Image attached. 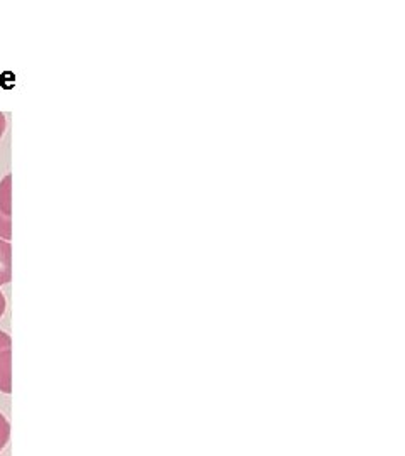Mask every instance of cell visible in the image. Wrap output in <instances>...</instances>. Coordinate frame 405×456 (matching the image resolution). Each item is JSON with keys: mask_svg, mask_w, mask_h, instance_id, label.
Segmentation results:
<instances>
[{"mask_svg": "<svg viewBox=\"0 0 405 456\" xmlns=\"http://www.w3.org/2000/svg\"><path fill=\"white\" fill-rule=\"evenodd\" d=\"M0 392L12 394V350L0 352Z\"/></svg>", "mask_w": 405, "mask_h": 456, "instance_id": "cell-1", "label": "cell"}, {"mask_svg": "<svg viewBox=\"0 0 405 456\" xmlns=\"http://www.w3.org/2000/svg\"><path fill=\"white\" fill-rule=\"evenodd\" d=\"M12 281V245L0 239V286Z\"/></svg>", "mask_w": 405, "mask_h": 456, "instance_id": "cell-2", "label": "cell"}, {"mask_svg": "<svg viewBox=\"0 0 405 456\" xmlns=\"http://www.w3.org/2000/svg\"><path fill=\"white\" fill-rule=\"evenodd\" d=\"M0 212L12 216V175L0 180Z\"/></svg>", "mask_w": 405, "mask_h": 456, "instance_id": "cell-3", "label": "cell"}, {"mask_svg": "<svg viewBox=\"0 0 405 456\" xmlns=\"http://www.w3.org/2000/svg\"><path fill=\"white\" fill-rule=\"evenodd\" d=\"M0 239L11 242L12 239V216L0 212Z\"/></svg>", "mask_w": 405, "mask_h": 456, "instance_id": "cell-4", "label": "cell"}, {"mask_svg": "<svg viewBox=\"0 0 405 456\" xmlns=\"http://www.w3.org/2000/svg\"><path fill=\"white\" fill-rule=\"evenodd\" d=\"M11 440V423L9 419L0 412V452L7 446Z\"/></svg>", "mask_w": 405, "mask_h": 456, "instance_id": "cell-5", "label": "cell"}, {"mask_svg": "<svg viewBox=\"0 0 405 456\" xmlns=\"http://www.w3.org/2000/svg\"><path fill=\"white\" fill-rule=\"evenodd\" d=\"M11 346H12V338H11V335L0 330V352H4V350H11Z\"/></svg>", "mask_w": 405, "mask_h": 456, "instance_id": "cell-6", "label": "cell"}, {"mask_svg": "<svg viewBox=\"0 0 405 456\" xmlns=\"http://www.w3.org/2000/svg\"><path fill=\"white\" fill-rule=\"evenodd\" d=\"M5 129H7V118H5V115L0 112V139H2V135H4Z\"/></svg>", "mask_w": 405, "mask_h": 456, "instance_id": "cell-7", "label": "cell"}, {"mask_svg": "<svg viewBox=\"0 0 405 456\" xmlns=\"http://www.w3.org/2000/svg\"><path fill=\"white\" fill-rule=\"evenodd\" d=\"M5 308H7V301H5V296H4V293L0 291V318L4 316V313H5Z\"/></svg>", "mask_w": 405, "mask_h": 456, "instance_id": "cell-8", "label": "cell"}]
</instances>
